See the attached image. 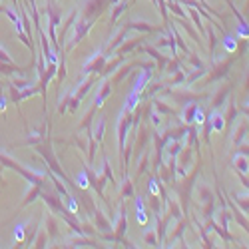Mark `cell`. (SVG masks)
Instances as JSON below:
<instances>
[{"label": "cell", "mask_w": 249, "mask_h": 249, "mask_svg": "<svg viewBox=\"0 0 249 249\" xmlns=\"http://www.w3.org/2000/svg\"><path fill=\"white\" fill-rule=\"evenodd\" d=\"M145 221H148V215H145V211L142 209V201L138 199V223H140V225H144Z\"/></svg>", "instance_id": "obj_1"}, {"label": "cell", "mask_w": 249, "mask_h": 249, "mask_svg": "<svg viewBox=\"0 0 249 249\" xmlns=\"http://www.w3.org/2000/svg\"><path fill=\"white\" fill-rule=\"evenodd\" d=\"M76 179H78V185L82 187V190H86V187H88V177H86V171L78 173V177H76Z\"/></svg>", "instance_id": "obj_2"}, {"label": "cell", "mask_w": 249, "mask_h": 249, "mask_svg": "<svg viewBox=\"0 0 249 249\" xmlns=\"http://www.w3.org/2000/svg\"><path fill=\"white\" fill-rule=\"evenodd\" d=\"M14 237H16V241H22V239H24V231H22V225H18V227L14 229Z\"/></svg>", "instance_id": "obj_3"}, {"label": "cell", "mask_w": 249, "mask_h": 249, "mask_svg": "<svg viewBox=\"0 0 249 249\" xmlns=\"http://www.w3.org/2000/svg\"><path fill=\"white\" fill-rule=\"evenodd\" d=\"M225 48L227 50H235V42L231 40V36H227V40H225Z\"/></svg>", "instance_id": "obj_4"}, {"label": "cell", "mask_w": 249, "mask_h": 249, "mask_svg": "<svg viewBox=\"0 0 249 249\" xmlns=\"http://www.w3.org/2000/svg\"><path fill=\"white\" fill-rule=\"evenodd\" d=\"M237 34H239L241 38H247V36H249V30L245 26H241V28H237Z\"/></svg>", "instance_id": "obj_5"}, {"label": "cell", "mask_w": 249, "mask_h": 249, "mask_svg": "<svg viewBox=\"0 0 249 249\" xmlns=\"http://www.w3.org/2000/svg\"><path fill=\"white\" fill-rule=\"evenodd\" d=\"M195 122H197V124H201V122H203V114H201V110H197V114H195Z\"/></svg>", "instance_id": "obj_6"}, {"label": "cell", "mask_w": 249, "mask_h": 249, "mask_svg": "<svg viewBox=\"0 0 249 249\" xmlns=\"http://www.w3.org/2000/svg\"><path fill=\"white\" fill-rule=\"evenodd\" d=\"M150 190H151V193H159V190H157L156 181H151V184H150Z\"/></svg>", "instance_id": "obj_7"}]
</instances>
